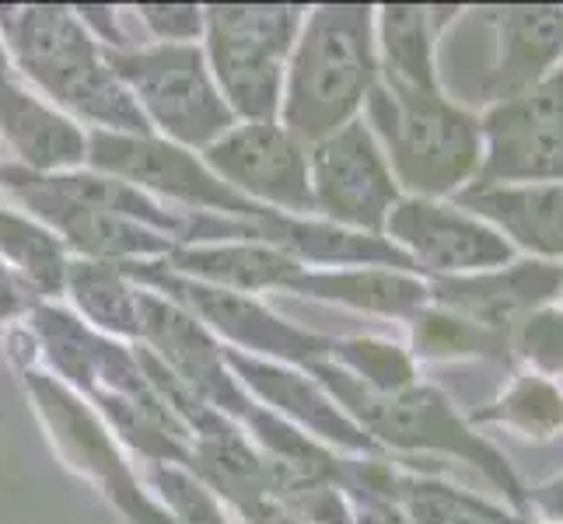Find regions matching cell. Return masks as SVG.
<instances>
[{
    "label": "cell",
    "instance_id": "9c48e42d",
    "mask_svg": "<svg viewBox=\"0 0 563 524\" xmlns=\"http://www.w3.org/2000/svg\"><path fill=\"white\" fill-rule=\"evenodd\" d=\"M207 161L252 197L280 203L284 210H316L305 147L284 126L249 123L228 130L218 144L207 147Z\"/></svg>",
    "mask_w": 563,
    "mask_h": 524
},
{
    "label": "cell",
    "instance_id": "5bb4252c",
    "mask_svg": "<svg viewBox=\"0 0 563 524\" xmlns=\"http://www.w3.org/2000/svg\"><path fill=\"white\" fill-rule=\"evenodd\" d=\"M290 283L301 290H312L319 298H333L343 304L364 308V312L393 315V319H413L431 304V290H427V283L417 277H406L402 269L361 266V269H351V274L295 277Z\"/></svg>",
    "mask_w": 563,
    "mask_h": 524
},
{
    "label": "cell",
    "instance_id": "4fadbf2b",
    "mask_svg": "<svg viewBox=\"0 0 563 524\" xmlns=\"http://www.w3.org/2000/svg\"><path fill=\"white\" fill-rule=\"evenodd\" d=\"M434 25L427 8H385L378 70L393 94H441L434 70Z\"/></svg>",
    "mask_w": 563,
    "mask_h": 524
},
{
    "label": "cell",
    "instance_id": "277c9868",
    "mask_svg": "<svg viewBox=\"0 0 563 524\" xmlns=\"http://www.w3.org/2000/svg\"><path fill=\"white\" fill-rule=\"evenodd\" d=\"M11 38L29 74L60 102L109 126L144 130V112L67 11H22L11 22Z\"/></svg>",
    "mask_w": 563,
    "mask_h": 524
},
{
    "label": "cell",
    "instance_id": "83f0119b",
    "mask_svg": "<svg viewBox=\"0 0 563 524\" xmlns=\"http://www.w3.org/2000/svg\"><path fill=\"white\" fill-rule=\"evenodd\" d=\"M249 521L252 524H301L295 514H287L277 503H263V500H252L249 503Z\"/></svg>",
    "mask_w": 563,
    "mask_h": 524
},
{
    "label": "cell",
    "instance_id": "ffe728a7",
    "mask_svg": "<svg viewBox=\"0 0 563 524\" xmlns=\"http://www.w3.org/2000/svg\"><path fill=\"white\" fill-rule=\"evenodd\" d=\"M179 269L203 274L218 283L231 287H266L290 283L298 277V263L284 252L266 248H213V252H186L179 256Z\"/></svg>",
    "mask_w": 563,
    "mask_h": 524
},
{
    "label": "cell",
    "instance_id": "44dd1931",
    "mask_svg": "<svg viewBox=\"0 0 563 524\" xmlns=\"http://www.w3.org/2000/svg\"><path fill=\"white\" fill-rule=\"evenodd\" d=\"M396 500L406 524H504V517H508L497 508L473 500L470 493L423 479H399Z\"/></svg>",
    "mask_w": 563,
    "mask_h": 524
},
{
    "label": "cell",
    "instance_id": "7402d4cb",
    "mask_svg": "<svg viewBox=\"0 0 563 524\" xmlns=\"http://www.w3.org/2000/svg\"><path fill=\"white\" fill-rule=\"evenodd\" d=\"M336 354L354 371L351 378H357L364 388H372V392H378V395H396V392H406V388L417 384V371H413L410 354L393 346V343L351 339V343H340Z\"/></svg>",
    "mask_w": 563,
    "mask_h": 524
},
{
    "label": "cell",
    "instance_id": "f1b7e54d",
    "mask_svg": "<svg viewBox=\"0 0 563 524\" xmlns=\"http://www.w3.org/2000/svg\"><path fill=\"white\" fill-rule=\"evenodd\" d=\"M0 81H4V56H0Z\"/></svg>",
    "mask_w": 563,
    "mask_h": 524
},
{
    "label": "cell",
    "instance_id": "6da1fadb",
    "mask_svg": "<svg viewBox=\"0 0 563 524\" xmlns=\"http://www.w3.org/2000/svg\"><path fill=\"white\" fill-rule=\"evenodd\" d=\"M367 130L385 154L396 182L417 200L455 197L476 182L483 165L479 115L444 94H393L382 85L367 94Z\"/></svg>",
    "mask_w": 563,
    "mask_h": 524
},
{
    "label": "cell",
    "instance_id": "d6986e66",
    "mask_svg": "<svg viewBox=\"0 0 563 524\" xmlns=\"http://www.w3.org/2000/svg\"><path fill=\"white\" fill-rule=\"evenodd\" d=\"M210 38L213 43L256 49L284 60L295 43L301 11L298 8H210Z\"/></svg>",
    "mask_w": 563,
    "mask_h": 524
},
{
    "label": "cell",
    "instance_id": "30bf717a",
    "mask_svg": "<svg viewBox=\"0 0 563 524\" xmlns=\"http://www.w3.org/2000/svg\"><path fill=\"white\" fill-rule=\"evenodd\" d=\"M497 60L487 77V94L508 102L539 85L563 64V8L560 4H508L490 8Z\"/></svg>",
    "mask_w": 563,
    "mask_h": 524
},
{
    "label": "cell",
    "instance_id": "d4e9b609",
    "mask_svg": "<svg viewBox=\"0 0 563 524\" xmlns=\"http://www.w3.org/2000/svg\"><path fill=\"white\" fill-rule=\"evenodd\" d=\"M0 245H4L38 283H46V287L60 283V252L53 248L46 235H38V231L18 224L11 218H0Z\"/></svg>",
    "mask_w": 563,
    "mask_h": 524
},
{
    "label": "cell",
    "instance_id": "52a82bcc",
    "mask_svg": "<svg viewBox=\"0 0 563 524\" xmlns=\"http://www.w3.org/2000/svg\"><path fill=\"white\" fill-rule=\"evenodd\" d=\"M385 235L406 259L438 277H473L515 263V248L500 231L438 200H399L385 221Z\"/></svg>",
    "mask_w": 563,
    "mask_h": 524
},
{
    "label": "cell",
    "instance_id": "cb8c5ba5",
    "mask_svg": "<svg viewBox=\"0 0 563 524\" xmlns=\"http://www.w3.org/2000/svg\"><path fill=\"white\" fill-rule=\"evenodd\" d=\"M515 357L529 360L536 375H563V312L560 308H539L511 336Z\"/></svg>",
    "mask_w": 563,
    "mask_h": 524
},
{
    "label": "cell",
    "instance_id": "8fae6325",
    "mask_svg": "<svg viewBox=\"0 0 563 524\" xmlns=\"http://www.w3.org/2000/svg\"><path fill=\"white\" fill-rule=\"evenodd\" d=\"M455 203L487 221L511 242L526 248L532 259H563V182H529V186H465Z\"/></svg>",
    "mask_w": 563,
    "mask_h": 524
},
{
    "label": "cell",
    "instance_id": "484cf974",
    "mask_svg": "<svg viewBox=\"0 0 563 524\" xmlns=\"http://www.w3.org/2000/svg\"><path fill=\"white\" fill-rule=\"evenodd\" d=\"M526 503H529V517L536 514V521L542 524H563V476H553L526 490Z\"/></svg>",
    "mask_w": 563,
    "mask_h": 524
},
{
    "label": "cell",
    "instance_id": "7c38bea8",
    "mask_svg": "<svg viewBox=\"0 0 563 524\" xmlns=\"http://www.w3.org/2000/svg\"><path fill=\"white\" fill-rule=\"evenodd\" d=\"M91 161L115 171V175H130V179L147 182V186H158L172 197H183L192 203H218V207H231V210H249L235 192L228 186L213 182L210 175L186 158L183 150L176 147H162V144H151V141H130V137H95L91 144Z\"/></svg>",
    "mask_w": 563,
    "mask_h": 524
},
{
    "label": "cell",
    "instance_id": "4316f807",
    "mask_svg": "<svg viewBox=\"0 0 563 524\" xmlns=\"http://www.w3.org/2000/svg\"><path fill=\"white\" fill-rule=\"evenodd\" d=\"M147 22L168 38H189L200 32V11L197 8H147Z\"/></svg>",
    "mask_w": 563,
    "mask_h": 524
},
{
    "label": "cell",
    "instance_id": "7a4b0ae2",
    "mask_svg": "<svg viewBox=\"0 0 563 524\" xmlns=\"http://www.w3.org/2000/svg\"><path fill=\"white\" fill-rule=\"evenodd\" d=\"M378 85V43L372 8H322L308 18L290 70L287 133L319 144L354 123Z\"/></svg>",
    "mask_w": 563,
    "mask_h": 524
},
{
    "label": "cell",
    "instance_id": "ba28073f",
    "mask_svg": "<svg viewBox=\"0 0 563 524\" xmlns=\"http://www.w3.org/2000/svg\"><path fill=\"white\" fill-rule=\"evenodd\" d=\"M431 304L449 308L479 322L490 333L511 339L515 328L539 308H550L563 294V266L542 259H515L500 269L473 277H438L427 283Z\"/></svg>",
    "mask_w": 563,
    "mask_h": 524
},
{
    "label": "cell",
    "instance_id": "3957f363",
    "mask_svg": "<svg viewBox=\"0 0 563 524\" xmlns=\"http://www.w3.org/2000/svg\"><path fill=\"white\" fill-rule=\"evenodd\" d=\"M319 375L343 399L346 410L361 420L364 431L375 434L382 444L399 451H441V455H455L462 461H470L508 497L518 517H529L526 487H521L511 461L504 458L487 437H479L473 426L452 410L449 399L441 392L413 384L396 395H378L372 388H364L357 378L333 371V367H319Z\"/></svg>",
    "mask_w": 563,
    "mask_h": 524
},
{
    "label": "cell",
    "instance_id": "603a6c76",
    "mask_svg": "<svg viewBox=\"0 0 563 524\" xmlns=\"http://www.w3.org/2000/svg\"><path fill=\"white\" fill-rule=\"evenodd\" d=\"M74 290H77V301H81L102 325L120 328V333H133V328H137L133 325L137 322V304H133V298L109 269L81 266L74 274Z\"/></svg>",
    "mask_w": 563,
    "mask_h": 524
},
{
    "label": "cell",
    "instance_id": "e0dca14e",
    "mask_svg": "<svg viewBox=\"0 0 563 524\" xmlns=\"http://www.w3.org/2000/svg\"><path fill=\"white\" fill-rule=\"evenodd\" d=\"M210 60L218 70V81L228 94V102L242 115L256 123H266L280 109V64L274 56L213 43L210 38Z\"/></svg>",
    "mask_w": 563,
    "mask_h": 524
},
{
    "label": "cell",
    "instance_id": "8992f818",
    "mask_svg": "<svg viewBox=\"0 0 563 524\" xmlns=\"http://www.w3.org/2000/svg\"><path fill=\"white\" fill-rule=\"evenodd\" d=\"M115 70L168 133L186 144H210L231 130V112L213 91L203 56L192 46H162L115 56Z\"/></svg>",
    "mask_w": 563,
    "mask_h": 524
},
{
    "label": "cell",
    "instance_id": "2e32d148",
    "mask_svg": "<svg viewBox=\"0 0 563 524\" xmlns=\"http://www.w3.org/2000/svg\"><path fill=\"white\" fill-rule=\"evenodd\" d=\"M476 423L508 426L529 441H550L563 431V392L547 375H515L511 384L476 413Z\"/></svg>",
    "mask_w": 563,
    "mask_h": 524
},
{
    "label": "cell",
    "instance_id": "5b68a950",
    "mask_svg": "<svg viewBox=\"0 0 563 524\" xmlns=\"http://www.w3.org/2000/svg\"><path fill=\"white\" fill-rule=\"evenodd\" d=\"M308 186H312V207L322 210L329 221L378 238L388 213L402 200L375 133L361 120L329 133L312 147Z\"/></svg>",
    "mask_w": 563,
    "mask_h": 524
},
{
    "label": "cell",
    "instance_id": "ac0fdd59",
    "mask_svg": "<svg viewBox=\"0 0 563 524\" xmlns=\"http://www.w3.org/2000/svg\"><path fill=\"white\" fill-rule=\"evenodd\" d=\"M413 346L423 360H459V357H483L497 364H511L515 349L511 339H504L479 322L465 319L449 308L427 304L413 315Z\"/></svg>",
    "mask_w": 563,
    "mask_h": 524
},
{
    "label": "cell",
    "instance_id": "9a60e30c",
    "mask_svg": "<svg viewBox=\"0 0 563 524\" xmlns=\"http://www.w3.org/2000/svg\"><path fill=\"white\" fill-rule=\"evenodd\" d=\"M0 130L38 168L74 165L85 158L81 133L18 85H11L8 77L0 81Z\"/></svg>",
    "mask_w": 563,
    "mask_h": 524
}]
</instances>
